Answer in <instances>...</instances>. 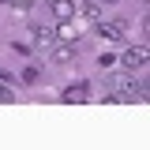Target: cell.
Returning <instances> with one entry per match:
<instances>
[{"label":"cell","instance_id":"obj_5","mask_svg":"<svg viewBox=\"0 0 150 150\" xmlns=\"http://www.w3.org/2000/svg\"><path fill=\"white\" fill-rule=\"evenodd\" d=\"M75 15H83L86 23H98V19H101V4H90V0H75Z\"/></svg>","mask_w":150,"mask_h":150},{"label":"cell","instance_id":"obj_3","mask_svg":"<svg viewBox=\"0 0 150 150\" xmlns=\"http://www.w3.org/2000/svg\"><path fill=\"white\" fill-rule=\"evenodd\" d=\"M120 64H124L128 71H143V68H146V49H124Z\"/></svg>","mask_w":150,"mask_h":150},{"label":"cell","instance_id":"obj_7","mask_svg":"<svg viewBox=\"0 0 150 150\" xmlns=\"http://www.w3.org/2000/svg\"><path fill=\"white\" fill-rule=\"evenodd\" d=\"M56 38H60V41H79V26H75L71 19H60V26H56Z\"/></svg>","mask_w":150,"mask_h":150},{"label":"cell","instance_id":"obj_1","mask_svg":"<svg viewBox=\"0 0 150 150\" xmlns=\"http://www.w3.org/2000/svg\"><path fill=\"white\" fill-rule=\"evenodd\" d=\"M94 30H98V38H101V41H124L128 23H109V19H98V23H94Z\"/></svg>","mask_w":150,"mask_h":150},{"label":"cell","instance_id":"obj_12","mask_svg":"<svg viewBox=\"0 0 150 150\" xmlns=\"http://www.w3.org/2000/svg\"><path fill=\"white\" fill-rule=\"evenodd\" d=\"M98 64H101V68H112V64H116V56H109V53H101V56H98Z\"/></svg>","mask_w":150,"mask_h":150},{"label":"cell","instance_id":"obj_8","mask_svg":"<svg viewBox=\"0 0 150 150\" xmlns=\"http://www.w3.org/2000/svg\"><path fill=\"white\" fill-rule=\"evenodd\" d=\"M49 11L56 19H71L75 15V0H49Z\"/></svg>","mask_w":150,"mask_h":150},{"label":"cell","instance_id":"obj_4","mask_svg":"<svg viewBox=\"0 0 150 150\" xmlns=\"http://www.w3.org/2000/svg\"><path fill=\"white\" fill-rule=\"evenodd\" d=\"M124 101H146V83L143 79H124Z\"/></svg>","mask_w":150,"mask_h":150},{"label":"cell","instance_id":"obj_10","mask_svg":"<svg viewBox=\"0 0 150 150\" xmlns=\"http://www.w3.org/2000/svg\"><path fill=\"white\" fill-rule=\"evenodd\" d=\"M0 101H15V90H11L4 79H0Z\"/></svg>","mask_w":150,"mask_h":150},{"label":"cell","instance_id":"obj_11","mask_svg":"<svg viewBox=\"0 0 150 150\" xmlns=\"http://www.w3.org/2000/svg\"><path fill=\"white\" fill-rule=\"evenodd\" d=\"M38 79H41V75H38V68H26V71H23V83H38Z\"/></svg>","mask_w":150,"mask_h":150},{"label":"cell","instance_id":"obj_2","mask_svg":"<svg viewBox=\"0 0 150 150\" xmlns=\"http://www.w3.org/2000/svg\"><path fill=\"white\" fill-rule=\"evenodd\" d=\"M60 98H64V105H83V101L90 98V86H86V83H71V86L60 90Z\"/></svg>","mask_w":150,"mask_h":150},{"label":"cell","instance_id":"obj_15","mask_svg":"<svg viewBox=\"0 0 150 150\" xmlns=\"http://www.w3.org/2000/svg\"><path fill=\"white\" fill-rule=\"evenodd\" d=\"M0 4H11V0H0Z\"/></svg>","mask_w":150,"mask_h":150},{"label":"cell","instance_id":"obj_9","mask_svg":"<svg viewBox=\"0 0 150 150\" xmlns=\"http://www.w3.org/2000/svg\"><path fill=\"white\" fill-rule=\"evenodd\" d=\"M30 34H34V41H38V45H41V49H45V45H49V41H53V30H49V26H34V30H30Z\"/></svg>","mask_w":150,"mask_h":150},{"label":"cell","instance_id":"obj_14","mask_svg":"<svg viewBox=\"0 0 150 150\" xmlns=\"http://www.w3.org/2000/svg\"><path fill=\"white\" fill-rule=\"evenodd\" d=\"M101 4H116V0H101Z\"/></svg>","mask_w":150,"mask_h":150},{"label":"cell","instance_id":"obj_13","mask_svg":"<svg viewBox=\"0 0 150 150\" xmlns=\"http://www.w3.org/2000/svg\"><path fill=\"white\" fill-rule=\"evenodd\" d=\"M0 79H4V83H8V79H11V75H8V71H4V68H0Z\"/></svg>","mask_w":150,"mask_h":150},{"label":"cell","instance_id":"obj_6","mask_svg":"<svg viewBox=\"0 0 150 150\" xmlns=\"http://www.w3.org/2000/svg\"><path fill=\"white\" fill-rule=\"evenodd\" d=\"M49 56H53L56 64H71V60H75V45H71V41H64V45H53V49H49Z\"/></svg>","mask_w":150,"mask_h":150}]
</instances>
